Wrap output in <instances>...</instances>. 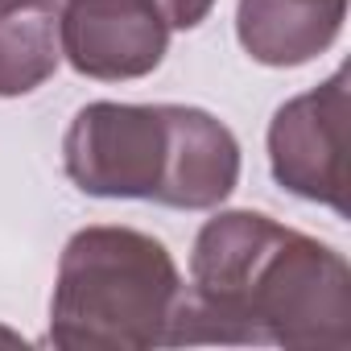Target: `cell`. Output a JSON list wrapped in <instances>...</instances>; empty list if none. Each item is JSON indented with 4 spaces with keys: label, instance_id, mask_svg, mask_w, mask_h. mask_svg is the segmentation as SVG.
<instances>
[{
    "label": "cell",
    "instance_id": "cell-1",
    "mask_svg": "<svg viewBox=\"0 0 351 351\" xmlns=\"http://www.w3.org/2000/svg\"><path fill=\"white\" fill-rule=\"evenodd\" d=\"M347 347L351 269L339 248L265 211L211 215L165 347Z\"/></svg>",
    "mask_w": 351,
    "mask_h": 351
},
{
    "label": "cell",
    "instance_id": "cell-2",
    "mask_svg": "<svg viewBox=\"0 0 351 351\" xmlns=\"http://www.w3.org/2000/svg\"><path fill=\"white\" fill-rule=\"evenodd\" d=\"M240 165L236 132L191 104L95 99L62 136V169L91 199L215 211L240 186Z\"/></svg>",
    "mask_w": 351,
    "mask_h": 351
},
{
    "label": "cell",
    "instance_id": "cell-3",
    "mask_svg": "<svg viewBox=\"0 0 351 351\" xmlns=\"http://www.w3.org/2000/svg\"><path fill=\"white\" fill-rule=\"evenodd\" d=\"M182 289V269L157 236L120 223L79 228L58 256L46 343L62 351L165 347Z\"/></svg>",
    "mask_w": 351,
    "mask_h": 351
},
{
    "label": "cell",
    "instance_id": "cell-4",
    "mask_svg": "<svg viewBox=\"0 0 351 351\" xmlns=\"http://www.w3.org/2000/svg\"><path fill=\"white\" fill-rule=\"evenodd\" d=\"M347 66L318 87L285 99L269 120V169L273 182L306 203H322L347 215Z\"/></svg>",
    "mask_w": 351,
    "mask_h": 351
},
{
    "label": "cell",
    "instance_id": "cell-5",
    "mask_svg": "<svg viewBox=\"0 0 351 351\" xmlns=\"http://www.w3.org/2000/svg\"><path fill=\"white\" fill-rule=\"evenodd\" d=\"M62 58L99 83L145 79L169 50L161 0H58Z\"/></svg>",
    "mask_w": 351,
    "mask_h": 351
},
{
    "label": "cell",
    "instance_id": "cell-6",
    "mask_svg": "<svg viewBox=\"0 0 351 351\" xmlns=\"http://www.w3.org/2000/svg\"><path fill=\"white\" fill-rule=\"evenodd\" d=\"M347 21V0H240L236 38L261 66L289 71L326 54Z\"/></svg>",
    "mask_w": 351,
    "mask_h": 351
},
{
    "label": "cell",
    "instance_id": "cell-7",
    "mask_svg": "<svg viewBox=\"0 0 351 351\" xmlns=\"http://www.w3.org/2000/svg\"><path fill=\"white\" fill-rule=\"evenodd\" d=\"M58 62V0H0V99L38 91Z\"/></svg>",
    "mask_w": 351,
    "mask_h": 351
},
{
    "label": "cell",
    "instance_id": "cell-8",
    "mask_svg": "<svg viewBox=\"0 0 351 351\" xmlns=\"http://www.w3.org/2000/svg\"><path fill=\"white\" fill-rule=\"evenodd\" d=\"M215 9V0H161V13L169 29H199Z\"/></svg>",
    "mask_w": 351,
    "mask_h": 351
},
{
    "label": "cell",
    "instance_id": "cell-9",
    "mask_svg": "<svg viewBox=\"0 0 351 351\" xmlns=\"http://www.w3.org/2000/svg\"><path fill=\"white\" fill-rule=\"evenodd\" d=\"M0 343H25L17 330H9V326H0Z\"/></svg>",
    "mask_w": 351,
    "mask_h": 351
}]
</instances>
